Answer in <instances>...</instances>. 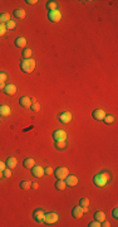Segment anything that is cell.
Returning a JSON list of instances; mask_svg holds the SVG:
<instances>
[{
    "label": "cell",
    "mask_w": 118,
    "mask_h": 227,
    "mask_svg": "<svg viewBox=\"0 0 118 227\" xmlns=\"http://www.w3.org/2000/svg\"><path fill=\"white\" fill-rule=\"evenodd\" d=\"M109 179H111V174L108 172H102V173H98L94 176L93 183H94L97 187H104L106 184L108 183Z\"/></svg>",
    "instance_id": "6da1fadb"
},
{
    "label": "cell",
    "mask_w": 118,
    "mask_h": 227,
    "mask_svg": "<svg viewBox=\"0 0 118 227\" xmlns=\"http://www.w3.org/2000/svg\"><path fill=\"white\" fill-rule=\"evenodd\" d=\"M20 68L25 73H32L34 71V68H35V61H34L33 58L23 59V61L20 62Z\"/></svg>",
    "instance_id": "7a4b0ae2"
},
{
    "label": "cell",
    "mask_w": 118,
    "mask_h": 227,
    "mask_svg": "<svg viewBox=\"0 0 118 227\" xmlns=\"http://www.w3.org/2000/svg\"><path fill=\"white\" fill-rule=\"evenodd\" d=\"M69 174V170L65 168V167H59V168L55 169L54 172V176L57 177V179H65V177H67Z\"/></svg>",
    "instance_id": "3957f363"
},
{
    "label": "cell",
    "mask_w": 118,
    "mask_h": 227,
    "mask_svg": "<svg viewBox=\"0 0 118 227\" xmlns=\"http://www.w3.org/2000/svg\"><path fill=\"white\" fill-rule=\"evenodd\" d=\"M48 18H49L50 22L58 23V22H60V19H62V13L59 12L58 9L57 10H52V12H49V14H48Z\"/></svg>",
    "instance_id": "277c9868"
},
{
    "label": "cell",
    "mask_w": 118,
    "mask_h": 227,
    "mask_svg": "<svg viewBox=\"0 0 118 227\" xmlns=\"http://www.w3.org/2000/svg\"><path fill=\"white\" fill-rule=\"evenodd\" d=\"M53 139L55 141H65L67 140V132L64 130H55L53 132Z\"/></svg>",
    "instance_id": "5b68a950"
},
{
    "label": "cell",
    "mask_w": 118,
    "mask_h": 227,
    "mask_svg": "<svg viewBox=\"0 0 118 227\" xmlns=\"http://www.w3.org/2000/svg\"><path fill=\"white\" fill-rule=\"evenodd\" d=\"M58 215L55 212H50V213H45L44 216V222L48 223V225H52V223H55L58 221Z\"/></svg>",
    "instance_id": "8992f818"
},
{
    "label": "cell",
    "mask_w": 118,
    "mask_h": 227,
    "mask_svg": "<svg viewBox=\"0 0 118 227\" xmlns=\"http://www.w3.org/2000/svg\"><path fill=\"white\" fill-rule=\"evenodd\" d=\"M64 182H65V184L69 186V187H75L78 184V178L75 176H72V174H68V176L65 177Z\"/></svg>",
    "instance_id": "52a82bcc"
},
{
    "label": "cell",
    "mask_w": 118,
    "mask_h": 227,
    "mask_svg": "<svg viewBox=\"0 0 118 227\" xmlns=\"http://www.w3.org/2000/svg\"><path fill=\"white\" fill-rule=\"evenodd\" d=\"M58 119H59V121H60V123L68 124V123H71V120H72V114L68 112V111H64V112H62L60 115H59Z\"/></svg>",
    "instance_id": "ba28073f"
},
{
    "label": "cell",
    "mask_w": 118,
    "mask_h": 227,
    "mask_svg": "<svg viewBox=\"0 0 118 227\" xmlns=\"http://www.w3.org/2000/svg\"><path fill=\"white\" fill-rule=\"evenodd\" d=\"M4 93L8 96H14L16 93V86L13 85V83H9L4 87Z\"/></svg>",
    "instance_id": "9c48e42d"
},
{
    "label": "cell",
    "mask_w": 118,
    "mask_h": 227,
    "mask_svg": "<svg viewBox=\"0 0 118 227\" xmlns=\"http://www.w3.org/2000/svg\"><path fill=\"white\" fill-rule=\"evenodd\" d=\"M44 216H45V213L43 209H35L33 213V217L37 222H44Z\"/></svg>",
    "instance_id": "30bf717a"
},
{
    "label": "cell",
    "mask_w": 118,
    "mask_h": 227,
    "mask_svg": "<svg viewBox=\"0 0 118 227\" xmlns=\"http://www.w3.org/2000/svg\"><path fill=\"white\" fill-rule=\"evenodd\" d=\"M83 213H84V209H83L82 206H77V207H74L72 209V216L74 218H81Z\"/></svg>",
    "instance_id": "8fae6325"
},
{
    "label": "cell",
    "mask_w": 118,
    "mask_h": 227,
    "mask_svg": "<svg viewBox=\"0 0 118 227\" xmlns=\"http://www.w3.org/2000/svg\"><path fill=\"white\" fill-rule=\"evenodd\" d=\"M32 174L37 178H40V177L44 176V169L41 168L40 165H34L32 168Z\"/></svg>",
    "instance_id": "7c38bea8"
},
{
    "label": "cell",
    "mask_w": 118,
    "mask_h": 227,
    "mask_svg": "<svg viewBox=\"0 0 118 227\" xmlns=\"http://www.w3.org/2000/svg\"><path fill=\"white\" fill-rule=\"evenodd\" d=\"M19 104H20V106L28 109V107H30V105H32V99L28 97V96H23V97L19 99Z\"/></svg>",
    "instance_id": "4fadbf2b"
},
{
    "label": "cell",
    "mask_w": 118,
    "mask_h": 227,
    "mask_svg": "<svg viewBox=\"0 0 118 227\" xmlns=\"http://www.w3.org/2000/svg\"><path fill=\"white\" fill-rule=\"evenodd\" d=\"M92 116L94 117L96 120L100 121V120H103V119H104V116H106V112H104V111H103L102 109H97V110H94V111H93Z\"/></svg>",
    "instance_id": "5bb4252c"
},
{
    "label": "cell",
    "mask_w": 118,
    "mask_h": 227,
    "mask_svg": "<svg viewBox=\"0 0 118 227\" xmlns=\"http://www.w3.org/2000/svg\"><path fill=\"white\" fill-rule=\"evenodd\" d=\"M12 114V110H10L9 106L6 105H0V116H9Z\"/></svg>",
    "instance_id": "9a60e30c"
},
{
    "label": "cell",
    "mask_w": 118,
    "mask_h": 227,
    "mask_svg": "<svg viewBox=\"0 0 118 227\" xmlns=\"http://www.w3.org/2000/svg\"><path fill=\"white\" fill-rule=\"evenodd\" d=\"M23 165L25 167V168L30 169V168H33V167L35 165V160H34L33 158H26V159L23 162Z\"/></svg>",
    "instance_id": "2e32d148"
},
{
    "label": "cell",
    "mask_w": 118,
    "mask_h": 227,
    "mask_svg": "<svg viewBox=\"0 0 118 227\" xmlns=\"http://www.w3.org/2000/svg\"><path fill=\"white\" fill-rule=\"evenodd\" d=\"M15 45L16 47H19V48H24L26 45V39L24 37H19V38H16V40H15Z\"/></svg>",
    "instance_id": "e0dca14e"
},
{
    "label": "cell",
    "mask_w": 118,
    "mask_h": 227,
    "mask_svg": "<svg viewBox=\"0 0 118 227\" xmlns=\"http://www.w3.org/2000/svg\"><path fill=\"white\" fill-rule=\"evenodd\" d=\"M16 163H18V162H16V159L14 158V156H10V158H8V160H6L5 164H6L8 168L12 169V168H15V167H16Z\"/></svg>",
    "instance_id": "ac0fdd59"
},
{
    "label": "cell",
    "mask_w": 118,
    "mask_h": 227,
    "mask_svg": "<svg viewBox=\"0 0 118 227\" xmlns=\"http://www.w3.org/2000/svg\"><path fill=\"white\" fill-rule=\"evenodd\" d=\"M94 218H96V221H98V222H100V223H102V222L106 219V215H104V212H102V211H99V212H96V215H94Z\"/></svg>",
    "instance_id": "d6986e66"
},
{
    "label": "cell",
    "mask_w": 118,
    "mask_h": 227,
    "mask_svg": "<svg viewBox=\"0 0 118 227\" xmlns=\"http://www.w3.org/2000/svg\"><path fill=\"white\" fill-rule=\"evenodd\" d=\"M14 15H15V18H18V19H24L25 18V10L24 9H16L15 12H14Z\"/></svg>",
    "instance_id": "ffe728a7"
},
{
    "label": "cell",
    "mask_w": 118,
    "mask_h": 227,
    "mask_svg": "<svg viewBox=\"0 0 118 227\" xmlns=\"http://www.w3.org/2000/svg\"><path fill=\"white\" fill-rule=\"evenodd\" d=\"M8 22H10V15L8 13H3L0 14V24H6Z\"/></svg>",
    "instance_id": "44dd1931"
},
{
    "label": "cell",
    "mask_w": 118,
    "mask_h": 227,
    "mask_svg": "<svg viewBox=\"0 0 118 227\" xmlns=\"http://www.w3.org/2000/svg\"><path fill=\"white\" fill-rule=\"evenodd\" d=\"M65 187H67V184H65V182L63 179H58V182L55 183V188L59 191H63L65 189Z\"/></svg>",
    "instance_id": "7402d4cb"
},
{
    "label": "cell",
    "mask_w": 118,
    "mask_h": 227,
    "mask_svg": "<svg viewBox=\"0 0 118 227\" xmlns=\"http://www.w3.org/2000/svg\"><path fill=\"white\" fill-rule=\"evenodd\" d=\"M30 182H28V180H23V182H20V188L22 189H24V191H28V189H30Z\"/></svg>",
    "instance_id": "603a6c76"
},
{
    "label": "cell",
    "mask_w": 118,
    "mask_h": 227,
    "mask_svg": "<svg viewBox=\"0 0 118 227\" xmlns=\"http://www.w3.org/2000/svg\"><path fill=\"white\" fill-rule=\"evenodd\" d=\"M47 8L50 10H57V8H58V4H57V1H48L47 3Z\"/></svg>",
    "instance_id": "cb8c5ba5"
},
{
    "label": "cell",
    "mask_w": 118,
    "mask_h": 227,
    "mask_svg": "<svg viewBox=\"0 0 118 227\" xmlns=\"http://www.w3.org/2000/svg\"><path fill=\"white\" fill-rule=\"evenodd\" d=\"M30 56H32V49H30V48H25V49L23 51V57H24V59L30 58Z\"/></svg>",
    "instance_id": "d4e9b609"
},
{
    "label": "cell",
    "mask_w": 118,
    "mask_h": 227,
    "mask_svg": "<svg viewBox=\"0 0 118 227\" xmlns=\"http://www.w3.org/2000/svg\"><path fill=\"white\" fill-rule=\"evenodd\" d=\"M30 109H32V111H34V112H38V111L40 110V104L33 102L32 105H30Z\"/></svg>",
    "instance_id": "484cf974"
},
{
    "label": "cell",
    "mask_w": 118,
    "mask_h": 227,
    "mask_svg": "<svg viewBox=\"0 0 118 227\" xmlns=\"http://www.w3.org/2000/svg\"><path fill=\"white\" fill-rule=\"evenodd\" d=\"M89 204V200L88 198H81V201H79V206H82V207H88Z\"/></svg>",
    "instance_id": "4316f807"
},
{
    "label": "cell",
    "mask_w": 118,
    "mask_h": 227,
    "mask_svg": "<svg viewBox=\"0 0 118 227\" xmlns=\"http://www.w3.org/2000/svg\"><path fill=\"white\" fill-rule=\"evenodd\" d=\"M103 120H104V123H106V124H112L113 121H114V117L112 116V115H106Z\"/></svg>",
    "instance_id": "83f0119b"
},
{
    "label": "cell",
    "mask_w": 118,
    "mask_h": 227,
    "mask_svg": "<svg viewBox=\"0 0 118 227\" xmlns=\"http://www.w3.org/2000/svg\"><path fill=\"white\" fill-rule=\"evenodd\" d=\"M5 27H6V29H9V30H13L14 28L16 27V24H15V22H13V20H10V22H8L5 24Z\"/></svg>",
    "instance_id": "f1b7e54d"
},
{
    "label": "cell",
    "mask_w": 118,
    "mask_h": 227,
    "mask_svg": "<svg viewBox=\"0 0 118 227\" xmlns=\"http://www.w3.org/2000/svg\"><path fill=\"white\" fill-rule=\"evenodd\" d=\"M57 144H55V146H57V149H64L65 146H67V144H65V141H55Z\"/></svg>",
    "instance_id": "f546056e"
},
{
    "label": "cell",
    "mask_w": 118,
    "mask_h": 227,
    "mask_svg": "<svg viewBox=\"0 0 118 227\" xmlns=\"http://www.w3.org/2000/svg\"><path fill=\"white\" fill-rule=\"evenodd\" d=\"M6 27H5V24H0V37H3V36H5V33H6Z\"/></svg>",
    "instance_id": "4dcf8cb0"
},
{
    "label": "cell",
    "mask_w": 118,
    "mask_h": 227,
    "mask_svg": "<svg viewBox=\"0 0 118 227\" xmlns=\"http://www.w3.org/2000/svg\"><path fill=\"white\" fill-rule=\"evenodd\" d=\"M3 174H4V177H6V178H10V177H12V172H10V168H5L4 170H3Z\"/></svg>",
    "instance_id": "1f68e13d"
},
{
    "label": "cell",
    "mask_w": 118,
    "mask_h": 227,
    "mask_svg": "<svg viewBox=\"0 0 118 227\" xmlns=\"http://www.w3.org/2000/svg\"><path fill=\"white\" fill-rule=\"evenodd\" d=\"M6 78H8L6 73H5V72H0V82H5Z\"/></svg>",
    "instance_id": "d6a6232c"
},
{
    "label": "cell",
    "mask_w": 118,
    "mask_h": 227,
    "mask_svg": "<svg viewBox=\"0 0 118 227\" xmlns=\"http://www.w3.org/2000/svg\"><path fill=\"white\" fill-rule=\"evenodd\" d=\"M54 173V170L50 168V167H48V168H45L44 169V174H48V176H50V174H53Z\"/></svg>",
    "instance_id": "836d02e7"
},
{
    "label": "cell",
    "mask_w": 118,
    "mask_h": 227,
    "mask_svg": "<svg viewBox=\"0 0 118 227\" xmlns=\"http://www.w3.org/2000/svg\"><path fill=\"white\" fill-rule=\"evenodd\" d=\"M88 226H89V227H99V226H100V222H98V221H93V222H89Z\"/></svg>",
    "instance_id": "e575fe53"
},
{
    "label": "cell",
    "mask_w": 118,
    "mask_h": 227,
    "mask_svg": "<svg viewBox=\"0 0 118 227\" xmlns=\"http://www.w3.org/2000/svg\"><path fill=\"white\" fill-rule=\"evenodd\" d=\"M37 0H26V4H29V5H35L37 4Z\"/></svg>",
    "instance_id": "d590c367"
},
{
    "label": "cell",
    "mask_w": 118,
    "mask_h": 227,
    "mask_svg": "<svg viewBox=\"0 0 118 227\" xmlns=\"http://www.w3.org/2000/svg\"><path fill=\"white\" fill-rule=\"evenodd\" d=\"M5 168H6V164H5V163H3V162H0V170L3 172V170H4Z\"/></svg>",
    "instance_id": "8d00e7d4"
},
{
    "label": "cell",
    "mask_w": 118,
    "mask_h": 227,
    "mask_svg": "<svg viewBox=\"0 0 118 227\" xmlns=\"http://www.w3.org/2000/svg\"><path fill=\"white\" fill-rule=\"evenodd\" d=\"M112 213H113V217H114V218H117V217H118V209H117V208H114Z\"/></svg>",
    "instance_id": "74e56055"
},
{
    "label": "cell",
    "mask_w": 118,
    "mask_h": 227,
    "mask_svg": "<svg viewBox=\"0 0 118 227\" xmlns=\"http://www.w3.org/2000/svg\"><path fill=\"white\" fill-rule=\"evenodd\" d=\"M30 188L32 189H38V183H32L30 184Z\"/></svg>",
    "instance_id": "f35d334b"
},
{
    "label": "cell",
    "mask_w": 118,
    "mask_h": 227,
    "mask_svg": "<svg viewBox=\"0 0 118 227\" xmlns=\"http://www.w3.org/2000/svg\"><path fill=\"white\" fill-rule=\"evenodd\" d=\"M4 87H5L4 82H0V90H4Z\"/></svg>",
    "instance_id": "ab89813d"
},
{
    "label": "cell",
    "mask_w": 118,
    "mask_h": 227,
    "mask_svg": "<svg viewBox=\"0 0 118 227\" xmlns=\"http://www.w3.org/2000/svg\"><path fill=\"white\" fill-rule=\"evenodd\" d=\"M3 176H4V174H3V172H1V170H0V178H1Z\"/></svg>",
    "instance_id": "60d3db41"
}]
</instances>
